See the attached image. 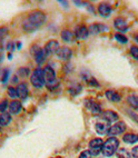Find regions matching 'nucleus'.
<instances>
[{
    "label": "nucleus",
    "mask_w": 138,
    "mask_h": 158,
    "mask_svg": "<svg viewBox=\"0 0 138 158\" xmlns=\"http://www.w3.org/2000/svg\"><path fill=\"white\" fill-rule=\"evenodd\" d=\"M46 16L45 14L40 10H35L29 15L27 19L23 23V28L27 32H32V31L37 30L42 23H45Z\"/></svg>",
    "instance_id": "f257e3e1"
},
{
    "label": "nucleus",
    "mask_w": 138,
    "mask_h": 158,
    "mask_svg": "<svg viewBox=\"0 0 138 158\" xmlns=\"http://www.w3.org/2000/svg\"><path fill=\"white\" fill-rule=\"evenodd\" d=\"M119 147V140L115 137H109L102 145V152L105 157H111V156L117 152Z\"/></svg>",
    "instance_id": "f03ea898"
},
{
    "label": "nucleus",
    "mask_w": 138,
    "mask_h": 158,
    "mask_svg": "<svg viewBox=\"0 0 138 158\" xmlns=\"http://www.w3.org/2000/svg\"><path fill=\"white\" fill-rule=\"evenodd\" d=\"M44 73H45V82L49 90H55L56 88H58L59 81L57 80L56 73H55L54 69L51 67H49V66H47L44 69Z\"/></svg>",
    "instance_id": "7ed1b4c3"
},
{
    "label": "nucleus",
    "mask_w": 138,
    "mask_h": 158,
    "mask_svg": "<svg viewBox=\"0 0 138 158\" xmlns=\"http://www.w3.org/2000/svg\"><path fill=\"white\" fill-rule=\"evenodd\" d=\"M30 81L32 84V86L36 88H41L42 86L45 85V73L44 70L40 69V68H37L32 71L30 77Z\"/></svg>",
    "instance_id": "20e7f679"
},
{
    "label": "nucleus",
    "mask_w": 138,
    "mask_h": 158,
    "mask_svg": "<svg viewBox=\"0 0 138 158\" xmlns=\"http://www.w3.org/2000/svg\"><path fill=\"white\" fill-rule=\"evenodd\" d=\"M102 139L100 138H94L90 140L89 143V152H91V155L93 156H97L99 155L100 152H102Z\"/></svg>",
    "instance_id": "39448f33"
},
{
    "label": "nucleus",
    "mask_w": 138,
    "mask_h": 158,
    "mask_svg": "<svg viewBox=\"0 0 138 158\" xmlns=\"http://www.w3.org/2000/svg\"><path fill=\"white\" fill-rule=\"evenodd\" d=\"M126 130V125L124 122H118L117 124L113 125L111 127H109L108 130V134L110 135V137H114V136L120 135L121 133H124Z\"/></svg>",
    "instance_id": "423d86ee"
},
{
    "label": "nucleus",
    "mask_w": 138,
    "mask_h": 158,
    "mask_svg": "<svg viewBox=\"0 0 138 158\" xmlns=\"http://www.w3.org/2000/svg\"><path fill=\"white\" fill-rule=\"evenodd\" d=\"M59 48L60 47H59L58 41H56V40H50V41H48V43L46 44L44 50H45V52H46V56H50L51 54L56 52Z\"/></svg>",
    "instance_id": "0eeeda50"
},
{
    "label": "nucleus",
    "mask_w": 138,
    "mask_h": 158,
    "mask_svg": "<svg viewBox=\"0 0 138 158\" xmlns=\"http://www.w3.org/2000/svg\"><path fill=\"white\" fill-rule=\"evenodd\" d=\"M85 105H86V107H87L93 114H95V115L102 113V107H100V105L97 104L96 102H94L93 99H86V100H85Z\"/></svg>",
    "instance_id": "6e6552de"
},
{
    "label": "nucleus",
    "mask_w": 138,
    "mask_h": 158,
    "mask_svg": "<svg viewBox=\"0 0 138 158\" xmlns=\"http://www.w3.org/2000/svg\"><path fill=\"white\" fill-rule=\"evenodd\" d=\"M102 118L104 119L105 122L107 123H111V122H117L118 120V115L113 111V110H106L102 114Z\"/></svg>",
    "instance_id": "1a4fd4ad"
},
{
    "label": "nucleus",
    "mask_w": 138,
    "mask_h": 158,
    "mask_svg": "<svg viewBox=\"0 0 138 158\" xmlns=\"http://www.w3.org/2000/svg\"><path fill=\"white\" fill-rule=\"evenodd\" d=\"M56 55L62 60H68L70 59L71 57V50L67 47H60L58 50L56 51Z\"/></svg>",
    "instance_id": "9d476101"
},
{
    "label": "nucleus",
    "mask_w": 138,
    "mask_h": 158,
    "mask_svg": "<svg viewBox=\"0 0 138 158\" xmlns=\"http://www.w3.org/2000/svg\"><path fill=\"white\" fill-rule=\"evenodd\" d=\"M88 35H89V30H88L87 27H85V26H79L77 27L76 30H75V36L79 39H85V38H87Z\"/></svg>",
    "instance_id": "9b49d317"
},
{
    "label": "nucleus",
    "mask_w": 138,
    "mask_h": 158,
    "mask_svg": "<svg viewBox=\"0 0 138 158\" xmlns=\"http://www.w3.org/2000/svg\"><path fill=\"white\" fill-rule=\"evenodd\" d=\"M95 128H96V133L98 134V135H105V134H108V130H109L107 122L97 123L96 126H95Z\"/></svg>",
    "instance_id": "f8f14e48"
},
{
    "label": "nucleus",
    "mask_w": 138,
    "mask_h": 158,
    "mask_svg": "<svg viewBox=\"0 0 138 158\" xmlns=\"http://www.w3.org/2000/svg\"><path fill=\"white\" fill-rule=\"evenodd\" d=\"M106 29H107V27L102 25V23H94V25H91L89 28H88V30H89V34L98 35V34H100V32H102L104 30H106Z\"/></svg>",
    "instance_id": "ddd939ff"
},
{
    "label": "nucleus",
    "mask_w": 138,
    "mask_h": 158,
    "mask_svg": "<svg viewBox=\"0 0 138 158\" xmlns=\"http://www.w3.org/2000/svg\"><path fill=\"white\" fill-rule=\"evenodd\" d=\"M21 108H23V105H21L20 102H18V100H12L9 104V111H10V114H15V115L19 114Z\"/></svg>",
    "instance_id": "4468645a"
},
{
    "label": "nucleus",
    "mask_w": 138,
    "mask_h": 158,
    "mask_svg": "<svg viewBox=\"0 0 138 158\" xmlns=\"http://www.w3.org/2000/svg\"><path fill=\"white\" fill-rule=\"evenodd\" d=\"M16 90H17L18 97H20L21 99H25L27 97V95H28V87H27L25 82L23 84H19L18 87L16 88Z\"/></svg>",
    "instance_id": "2eb2a0df"
},
{
    "label": "nucleus",
    "mask_w": 138,
    "mask_h": 158,
    "mask_svg": "<svg viewBox=\"0 0 138 158\" xmlns=\"http://www.w3.org/2000/svg\"><path fill=\"white\" fill-rule=\"evenodd\" d=\"M98 12L102 17H108L111 12V8L108 3H100L98 7Z\"/></svg>",
    "instance_id": "dca6fc26"
},
{
    "label": "nucleus",
    "mask_w": 138,
    "mask_h": 158,
    "mask_svg": "<svg viewBox=\"0 0 138 158\" xmlns=\"http://www.w3.org/2000/svg\"><path fill=\"white\" fill-rule=\"evenodd\" d=\"M114 25H115L116 28L120 31H126L127 30V23L124 18H120V17L116 18V19L114 20Z\"/></svg>",
    "instance_id": "f3484780"
},
{
    "label": "nucleus",
    "mask_w": 138,
    "mask_h": 158,
    "mask_svg": "<svg viewBox=\"0 0 138 158\" xmlns=\"http://www.w3.org/2000/svg\"><path fill=\"white\" fill-rule=\"evenodd\" d=\"M11 122V114L10 113H2L0 115V126L1 127H5V126H8Z\"/></svg>",
    "instance_id": "a211bd4d"
},
{
    "label": "nucleus",
    "mask_w": 138,
    "mask_h": 158,
    "mask_svg": "<svg viewBox=\"0 0 138 158\" xmlns=\"http://www.w3.org/2000/svg\"><path fill=\"white\" fill-rule=\"evenodd\" d=\"M105 96H106V98H107L108 100H110V102H119L121 99L120 95L114 90H107L105 93Z\"/></svg>",
    "instance_id": "6ab92c4d"
},
{
    "label": "nucleus",
    "mask_w": 138,
    "mask_h": 158,
    "mask_svg": "<svg viewBox=\"0 0 138 158\" xmlns=\"http://www.w3.org/2000/svg\"><path fill=\"white\" fill-rule=\"evenodd\" d=\"M123 140L126 144H135L138 141V135H136V134H126L123 137Z\"/></svg>",
    "instance_id": "aec40b11"
},
{
    "label": "nucleus",
    "mask_w": 138,
    "mask_h": 158,
    "mask_svg": "<svg viewBox=\"0 0 138 158\" xmlns=\"http://www.w3.org/2000/svg\"><path fill=\"white\" fill-rule=\"evenodd\" d=\"M61 38L62 40H65L66 43H71L73 40V38H75V35L69 30H64L61 32Z\"/></svg>",
    "instance_id": "412c9836"
},
{
    "label": "nucleus",
    "mask_w": 138,
    "mask_h": 158,
    "mask_svg": "<svg viewBox=\"0 0 138 158\" xmlns=\"http://www.w3.org/2000/svg\"><path fill=\"white\" fill-rule=\"evenodd\" d=\"M46 52L44 49L40 48L39 50H38V52H37L36 55H35V58H36V62L38 64V65H40V64H42L44 62V60H45L46 58Z\"/></svg>",
    "instance_id": "4be33fe9"
},
{
    "label": "nucleus",
    "mask_w": 138,
    "mask_h": 158,
    "mask_svg": "<svg viewBox=\"0 0 138 158\" xmlns=\"http://www.w3.org/2000/svg\"><path fill=\"white\" fill-rule=\"evenodd\" d=\"M128 102H129V105L132 108L138 109V96H136V95L129 96L128 97Z\"/></svg>",
    "instance_id": "5701e85b"
},
{
    "label": "nucleus",
    "mask_w": 138,
    "mask_h": 158,
    "mask_svg": "<svg viewBox=\"0 0 138 158\" xmlns=\"http://www.w3.org/2000/svg\"><path fill=\"white\" fill-rule=\"evenodd\" d=\"M130 155H132V154H129V152H127L124 148L117 150V156H118V158H130Z\"/></svg>",
    "instance_id": "b1692460"
},
{
    "label": "nucleus",
    "mask_w": 138,
    "mask_h": 158,
    "mask_svg": "<svg viewBox=\"0 0 138 158\" xmlns=\"http://www.w3.org/2000/svg\"><path fill=\"white\" fill-rule=\"evenodd\" d=\"M115 38H116V40H117V41H119V43H121V44H126L127 41H128L127 37H125L124 35H121V34H116Z\"/></svg>",
    "instance_id": "393cba45"
},
{
    "label": "nucleus",
    "mask_w": 138,
    "mask_h": 158,
    "mask_svg": "<svg viewBox=\"0 0 138 158\" xmlns=\"http://www.w3.org/2000/svg\"><path fill=\"white\" fill-rule=\"evenodd\" d=\"M7 107H8V100H7V99L1 100V102H0V113H5Z\"/></svg>",
    "instance_id": "a878e982"
},
{
    "label": "nucleus",
    "mask_w": 138,
    "mask_h": 158,
    "mask_svg": "<svg viewBox=\"0 0 138 158\" xmlns=\"http://www.w3.org/2000/svg\"><path fill=\"white\" fill-rule=\"evenodd\" d=\"M8 35V28L7 27H0V41L5 39V37Z\"/></svg>",
    "instance_id": "bb28decb"
},
{
    "label": "nucleus",
    "mask_w": 138,
    "mask_h": 158,
    "mask_svg": "<svg viewBox=\"0 0 138 158\" xmlns=\"http://www.w3.org/2000/svg\"><path fill=\"white\" fill-rule=\"evenodd\" d=\"M130 54H132V56L135 58V59L138 60V47L137 46H132L130 47Z\"/></svg>",
    "instance_id": "cd10ccee"
},
{
    "label": "nucleus",
    "mask_w": 138,
    "mask_h": 158,
    "mask_svg": "<svg viewBox=\"0 0 138 158\" xmlns=\"http://www.w3.org/2000/svg\"><path fill=\"white\" fill-rule=\"evenodd\" d=\"M8 95L11 97V98H16V97H18L17 90H16L14 87H9L8 88Z\"/></svg>",
    "instance_id": "c85d7f7f"
},
{
    "label": "nucleus",
    "mask_w": 138,
    "mask_h": 158,
    "mask_svg": "<svg viewBox=\"0 0 138 158\" xmlns=\"http://www.w3.org/2000/svg\"><path fill=\"white\" fill-rule=\"evenodd\" d=\"M18 73L21 77H27L29 75V69L28 68H20L19 70H18Z\"/></svg>",
    "instance_id": "c756f323"
},
{
    "label": "nucleus",
    "mask_w": 138,
    "mask_h": 158,
    "mask_svg": "<svg viewBox=\"0 0 138 158\" xmlns=\"http://www.w3.org/2000/svg\"><path fill=\"white\" fill-rule=\"evenodd\" d=\"M79 158H93V155H91V152L89 150H85L79 155Z\"/></svg>",
    "instance_id": "7c9ffc66"
},
{
    "label": "nucleus",
    "mask_w": 138,
    "mask_h": 158,
    "mask_svg": "<svg viewBox=\"0 0 138 158\" xmlns=\"http://www.w3.org/2000/svg\"><path fill=\"white\" fill-rule=\"evenodd\" d=\"M6 48H7V50H9V51L15 50V44H14V41H9V43L7 44Z\"/></svg>",
    "instance_id": "2f4dec72"
},
{
    "label": "nucleus",
    "mask_w": 138,
    "mask_h": 158,
    "mask_svg": "<svg viewBox=\"0 0 138 158\" xmlns=\"http://www.w3.org/2000/svg\"><path fill=\"white\" fill-rule=\"evenodd\" d=\"M132 157H135V158H138V146H135L134 148L132 149Z\"/></svg>",
    "instance_id": "473e14b6"
},
{
    "label": "nucleus",
    "mask_w": 138,
    "mask_h": 158,
    "mask_svg": "<svg viewBox=\"0 0 138 158\" xmlns=\"http://www.w3.org/2000/svg\"><path fill=\"white\" fill-rule=\"evenodd\" d=\"M128 115H129V116H132V118L135 119L136 122H137V123H138V116H137V115H135V114L132 113V111H129V113H128Z\"/></svg>",
    "instance_id": "72a5a7b5"
},
{
    "label": "nucleus",
    "mask_w": 138,
    "mask_h": 158,
    "mask_svg": "<svg viewBox=\"0 0 138 158\" xmlns=\"http://www.w3.org/2000/svg\"><path fill=\"white\" fill-rule=\"evenodd\" d=\"M3 73H5V75H3V78H2V81L5 82L7 80V77H8V73H9V71L8 70H6V71H3Z\"/></svg>",
    "instance_id": "f704fd0d"
},
{
    "label": "nucleus",
    "mask_w": 138,
    "mask_h": 158,
    "mask_svg": "<svg viewBox=\"0 0 138 158\" xmlns=\"http://www.w3.org/2000/svg\"><path fill=\"white\" fill-rule=\"evenodd\" d=\"M59 3H61V5H65V6L67 5V6H68V2H66V1H61V0H60Z\"/></svg>",
    "instance_id": "c9c22d12"
},
{
    "label": "nucleus",
    "mask_w": 138,
    "mask_h": 158,
    "mask_svg": "<svg viewBox=\"0 0 138 158\" xmlns=\"http://www.w3.org/2000/svg\"><path fill=\"white\" fill-rule=\"evenodd\" d=\"M135 40L138 43V36H135Z\"/></svg>",
    "instance_id": "e433bc0d"
}]
</instances>
